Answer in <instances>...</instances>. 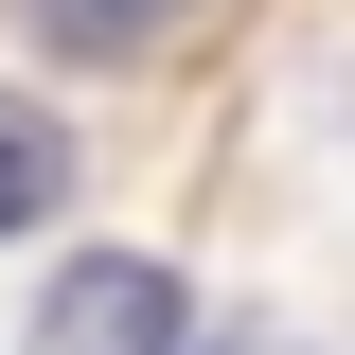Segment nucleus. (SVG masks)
Listing matches in <instances>:
<instances>
[{
  "label": "nucleus",
  "instance_id": "nucleus-1",
  "mask_svg": "<svg viewBox=\"0 0 355 355\" xmlns=\"http://www.w3.org/2000/svg\"><path fill=\"white\" fill-rule=\"evenodd\" d=\"M178 338H196V302H178V266H142V249L53 266V302L18 320V355H178Z\"/></svg>",
  "mask_w": 355,
  "mask_h": 355
},
{
  "label": "nucleus",
  "instance_id": "nucleus-2",
  "mask_svg": "<svg viewBox=\"0 0 355 355\" xmlns=\"http://www.w3.org/2000/svg\"><path fill=\"white\" fill-rule=\"evenodd\" d=\"M53 196H71V125H53V107H18V89H0V231H36Z\"/></svg>",
  "mask_w": 355,
  "mask_h": 355
},
{
  "label": "nucleus",
  "instance_id": "nucleus-3",
  "mask_svg": "<svg viewBox=\"0 0 355 355\" xmlns=\"http://www.w3.org/2000/svg\"><path fill=\"white\" fill-rule=\"evenodd\" d=\"M53 53H142V36H178V0H18Z\"/></svg>",
  "mask_w": 355,
  "mask_h": 355
},
{
  "label": "nucleus",
  "instance_id": "nucleus-4",
  "mask_svg": "<svg viewBox=\"0 0 355 355\" xmlns=\"http://www.w3.org/2000/svg\"><path fill=\"white\" fill-rule=\"evenodd\" d=\"M178 355H284V338H178Z\"/></svg>",
  "mask_w": 355,
  "mask_h": 355
}]
</instances>
